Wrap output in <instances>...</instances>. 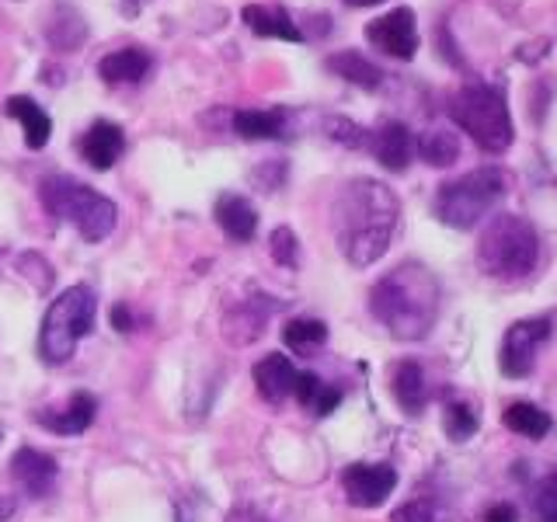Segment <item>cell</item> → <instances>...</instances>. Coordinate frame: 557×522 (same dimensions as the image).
<instances>
[{"instance_id": "cell-26", "label": "cell", "mask_w": 557, "mask_h": 522, "mask_svg": "<svg viewBox=\"0 0 557 522\" xmlns=\"http://www.w3.org/2000/svg\"><path fill=\"white\" fill-rule=\"evenodd\" d=\"M505 425H509L522 439H544V435L554 428L550 414L544 408L530 405V400H516V405L505 408Z\"/></svg>"}, {"instance_id": "cell-22", "label": "cell", "mask_w": 557, "mask_h": 522, "mask_svg": "<svg viewBox=\"0 0 557 522\" xmlns=\"http://www.w3.org/2000/svg\"><path fill=\"white\" fill-rule=\"evenodd\" d=\"M391 387H394L397 405L405 408L408 414H418L425 408L429 387H425V373H422V365H418V362H397L394 376H391Z\"/></svg>"}, {"instance_id": "cell-36", "label": "cell", "mask_w": 557, "mask_h": 522, "mask_svg": "<svg viewBox=\"0 0 557 522\" xmlns=\"http://www.w3.org/2000/svg\"><path fill=\"white\" fill-rule=\"evenodd\" d=\"M11 512H14V501L11 498H0V522H8Z\"/></svg>"}, {"instance_id": "cell-1", "label": "cell", "mask_w": 557, "mask_h": 522, "mask_svg": "<svg viewBox=\"0 0 557 522\" xmlns=\"http://www.w3.org/2000/svg\"><path fill=\"white\" fill-rule=\"evenodd\" d=\"M400 202L376 178L348 182L335 199V237L352 269H370L391 248Z\"/></svg>"}, {"instance_id": "cell-27", "label": "cell", "mask_w": 557, "mask_h": 522, "mask_svg": "<svg viewBox=\"0 0 557 522\" xmlns=\"http://www.w3.org/2000/svg\"><path fill=\"white\" fill-rule=\"evenodd\" d=\"M283 341L293 352H313V348H321L327 341V324L313 318H296L283 327Z\"/></svg>"}, {"instance_id": "cell-33", "label": "cell", "mask_w": 557, "mask_h": 522, "mask_svg": "<svg viewBox=\"0 0 557 522\" xmlns=\"http://www.w3.org/2000/svg\"><path fill=\"white\" fill-rule=\"evenodd\" d=\"M484 522H519V512L512 509L509 501H498L492 509L484 512Z\"/></svg>"}, {"instance_id": "cell-24", "label": "cell", "mask_w": 557, "mask_h": 522, "mask_svg": "<svg viewBox=\"0 0 557 522\" xmlns=\"http://www.w3.org/2000/svg\"><path fill=\"white\" fill-rule=\"evenodd\" d=\"M293 397L300 400L307 411H313L318 418H327L342 405V390L338 387H327L321 376L313 373H296V383H293Z\"/></svg>"}, {"instance_id": "cell-12", "label": "cell", "mask_w": 557, "mask_h": 522, "mask_svg": "<svg viewBox=\"0 0 557 522\" xmlns=\"http://www.w3.org/2000/svg\"><path fill=\"white\" fill-rule=\"evenodd\" d=\"M370 150L387 171H405L414 157V136L405 122H383V126L370 136Z\"/></svg>"}, {"instance_id": "cell-18", "label": "cell", "mask_w": 557, "mask_h": 522, "mask_svg": "<svg viewBox=\"0 0 557 522\" xmlns=\"http://www.w3.org/2000/svg\"><path fill=\"white\" fill-rule=\"evenodd\" d=\"M216 223H220V231L231 237V240H251L255 231H258V213H255V206L237 196V191H226V196L216 199Z\"/></svg>"}, {"instance_id": "cell-28", "label": "cell", "mask_w": 557, "mask_h": 522, "mask_svg": "<svg viewBox=\"0 0 557 522\" xmlns=\"http://www.w3.org/2000/svg\"><path fill=\"white\" fill-rule=\"evenodd\" d=\"M481 418H478V408L467 405V400H449L446 411H443V428L453 443H467L470 435L478 432Z\"/></svg>"}, {"instance_id": "cell-29", "label": "cell", "mask_w": 557, "mask_h": 522, "mask_svg": "<svg viewBox=\"0 0 557 522\" xmlns=\"http://www.w3.org/2000/svg\"><path fill=\"white\" fill-rule=\"evenodd\" d=\"M324 133L335 139V144H342V147H370V133H366L359 122H352V119H342V115H331V119H324Z\"/></svg>"}, {"instance_id": "cell-19", "label": "cell", "mask_w": 557, "mask_h": 522, "mask_svg": "<svg viewBox=\"0 0 557 522\" xmlns=\"http://www.w3.org/2000/svg\"><path fill=\"white\" fill-rule=\"evenodd\" d=\"M4 112H8L11 119L22 122V129H25V147H28V150H42V147L49 144V136H52V119L46 115L42 104H35L28 95H14V98H8Z\"/></svg>"}, {"instance_id": "cell-7", "label": "cell", "mask_w": 557, "mask_h": 522, "mask_svg": "<svg viewBox=\"0 0 557 522\" xmlns=\"http://www.w3.org/2000/svg\"><path fill=\"white\" fill-rule=\"evenodd\" d=\"M98 313V300L87 286H70L49 303L42 331H39V356L49 365H63L77 352L81 338L91 331Z\"/></svg>"}, {"instance_id": "cell-9", "label": "cell", "mask_w": 557, "mask_h": 522, "mask_svg": "<svg viewBox=\"0 0 557 522\" xmlns=\"http://www.w3.org/2000/svg\"><path fill=\"white\" fill-rule=\"evenodd\" d=\"M342 487L348 505H356V509H376V505H383L394 495L397 470L387 463H352L345 467Z\"/></svg>"}, {"instance_id": "cell-13", "label": "cell", "mask_w": 557, "mask_h": 522, "mask_svg": "<svg viewBox=\"0 0 557 522\" xmlns=\"http://www.w3.org/2000/svg\"><path fill=\"white\" fill-rule=\"evenodd\" d=\"M11 474L17 477V484L25 487L32 498H42L52 481H57V460L46 457L39 449H17L14 460H11Z\"/></svg>"}, {"instance_id": "cell-21", "label": "cell", "mask_w": 557, "mask_h": 522, "mask_svg": "<svg viewBox=\"0 0 557 522\" xmlns=\"http://www.w3.org/2000/svg\"><path fill=\"white\" fill-rule=\"evenodd\" d=\"M327 70L335 77L362 87V91H376V87L383 84V77H387L373 60H366L356 49H342V52H335V57H327Z\"/></svg>"}, {"instance_id": "cell-34", "label": "cell", "mask_w": 557, "mask_h": 522, "mask_svg": "<svg viewBox=\"0 0 557 522\" xmlns=\"http://www.w3.org/2000/svg\"><path fill=\"white\" fill-rule=\"evenodd\" d=\"M112 324H115L119 331H129V327H133V313H129L126 307H112Z\"/></svg>"}, {"instance_id": "cell-35", "label": "cell", "mask_w": 557, "mask_h": 522, "mask_svg": "<svg viewBox=\"0 0 557 522\" xmlns=\"http://www.w3.org/2000/svg\"><path fill=\"white\" fill-rule=\"evenodd\" d=\"M231 522H269V519H265V515H258L255 509H240V512L231 515Z\"/></svg>"}, {"instance_id": "cell-17", "label": "cell", "mask_w": 557, "mask_h": 522, "mask_svg": "<svg viewBox=\"0 0 557 522\" xmlns=\"http://www.w3.org/2000/svg\"><path fill=\"white\" fill-rule=\"evenodd\" d=\"M95 411H98V400L91 394H74L63 405V411H46V414H35V422L60 432V435H77L84 428H91L95 422Z\"/></svg>"}, {"instance_id": "cell-31", "label": "cell", "mask_w": 557, "mask_h": 522, "mask_svg": "<svg viewBox=\"0 0 557 522\" xmlns=\"http://www.w3.org/2000/svg\"><path fill=\"white\" fill-rule=\"evenodd\" d=\"M533 512L540 522H557V470L550 477H544L536 484V495H533Z\"/></svg>"}, {"instance_id": "cell-30", "label": "cell", "mask_w": 557, "mask_h": 522, "mask_svg": "<svg viewBox=\"0 0 557 522\" xmlns=\"http://www.w3.org/2000/svg\"><path fill=\"white\" fill-rule=\"evenodd\" d=\"M269 248H272V258L278 261V265H286V269H293L296 261H300V240H296V234L289 231V226H278V231H272Z\"/></svg>"}, {"instance_id": "cell-3", "label": "cell", "mask_w": 557, "mask_h": 522, "mask_svg": "<svg viewBox=\"0 0 557 522\" xmlns=\"http://www.w3.org/2000/svg\"><path fill=\"white\" fill-rule=\"evenodd\" d=\"M449 115L481 150L505 153L512 147L516 126H512L502 87L487 80H467L460 91L449 98Z\"/></svg>"}, {"instance_id": "cell-25", "label": "cell", "mask_w": 557, "mask_h": 522, "mask_svg": "<svg viewBox=\"0 0 557 522\" xmlns=\"http://www.w3.org/2000/svg\"><path fill=\"white\" fill-rule=\"evenodd\" d=\"M414 153L432 167H449V164H457V157H460V139L449 129H425L414 139Z\"/></svg>"}, {"instance_id": "cell-16", "label": "cell", "mask_w": 557, "mask_h": 522, "mask_svg": "<svg viewBox=\"0 0 557 522\" xmlns=\"http://www.w3.org/2000/svg\"><path fill=\"white\" fill-rule=\"evenodd\" d=\"M153 66V57L147 49L139 46H126V49H115L109 57H101L98 63V77L109 80V84H139Z\"/></svg>"}, {"instance_id": "cell-11", "label": "cell", "mask_w": 557, "mask_h": 522, "mask_svg": "<svg viewBox=\"0 0 557 522\" xmlns=\"http://www.w3.org/2000/svg\"><path fill=\"white\" fill-rule=\"evenodd\" d=\"M122 153H126V133H122L115 122L101 119L81 136V157L95 171H109Z\"/></svg>"}, {"instance_id": "cell-23", "label": "cell", "mask_w": 557, "mask_h": 522, "mask_svg": "<svg viewBox=\"0 0 557 522\" xmlns=\"http://www.w3.org/2000/svg\"><path fill=\"white\" fill-rule=\"evenodd\" d=\"M234 133L244 139H286L283 109H244L234 115Z\"/></svg>"}, {"instance_id": "cell-8", "label": "cell", "mask_w": 557, "mask_h": 522, "mask_svg": "<svg viewBox=\"0 0 557 522\" xmlns=\"http://www.w3.org/2000/svg\"><path fill=\"white\" fill-rule=\"evenodd\" d=\"M550 338V321L547 318H530V321H516L502 338V356L498 365L505 376L522 380L533 373V362L540 345Z\"/></svg>"}, {"instance_id": "cell-14", "label": "cell", "mask_w": 557, "mask_h": 522, "mask_svg": "<svg viewBox=\"0 0 557 522\" xmlns=\"http://www.w3.org/2000/svg\"><path fill=\"white\" fill-rule=\"evenodd\" d=\"M293 383H296V365L289 362V356L269 352L255 365V387L269 405H283L286 397H293Z\"/></svg>"}, {"instance_id": "cell-5", "label": "cell", "mask_w": 557, "mask_h": 522, "mask_svg": "<svg viewBox=\"0 0 557 522\" xmlns=\"http://www.w3.org/2000/svg\"><path fill=\"white\" fill-rule=\"evenodd\" d=\"M42 206L52 216H60L66 223L77 226V234L87 244H101L115 231L119 209L112 199H104L101 191H95L91 185H84L77 178H66V174H57V178H46L39 185Z\"/></svg>"}, {"instance_id": "cell-6", "label": "cell", "mask_w": 557, "mask_h": 522, "mask_svg": "<svg viewBox=\"0 0 557 522\" xmlns=\"http://www.w3.org/2000/svg\"><path fill=\"white\" fill-rule=\"evenodd\" d=\"M505 188H509V178L502 174V167H478L440 188L435 216L453 231H470V226H478L484 216L495 213L498 202L505 199Z\"/></svg>"}, {"instance_id": "cell-10", "label": "cell", "mask_w": 557, "mask_h": 522, "mask_svg": "<svg viewBox=\"0 0 557 522\" xmlns=\"http://www.w3.org/2000/svg\"><path fill=\"white\" fill-rule=\"evenodd\" d=\"M366 42L373 49L387 52L394 60H411L418 52V25L411 8H394L391 14L376 17L366 25Z\"/></svg>"}, {"instance_id": "cell-37", "label": "cell", "mask_w": 557, "mask_h": 522, "mask_svg": "<svg viewBox=\"0 0 557 522\" xmlns=\"http://www.w3.org/2000/svg\"><path fill=\"white\" fill-rule=\"evenodd\" d=\"M345 4H352V8H373V4H380V0H345Z\"/></svg>"}, {"instance_id": "cell-32", "label": "cell", "mask_w": 557, "mask_h": 522, "mask_svg": "<svg viewBox=\"0 0 557 522\" xmlns=\"http://www.w3.org/2000/svg\"><path fill=\"white\" fill-rule=\"evenodd\" d=\"M394 522H435V512L429 501H408L391 515Z\"/></svg>"}, {"instance_id": "cell-38", "label": "cell", "mask_w": 557, "mask_h": 522, "mask_svg": "<svg viewBox=\"0 0 557 522\" xmlns=\"http://www.w3.org/2000/svg\"><path fill=\"white\" fill-rule=\"evenodd\" d=\"M0 435H4V432H0Z\"/></svg>"}, {"instance_id": "cell-15", "label": "cell", "mask_w": 557, "mask_h": 522, "mask_svg": "<svg viewBox=\"0 0 557 522\" xmlns=\"http://www.w3.org/2000/svg\"><path fill=\"white\" fill-rule=\"evenodd\" d=\"M240 22L248 25L261 39H286V42H304L300 25L293 22L289 11L269 8V4H248L240 11Z\"/></svg>"}, {"instance_id": "cell-4", "label": "cell", "mask_w": 557, "mask_h": 522, "mask_svg": "<svg viewBox=\"0 0 557 522\" xmlns=\"http://www.w3.org/2000/svg\"><path fill=\"white\" fill-rule=\"evenodd\" d=\"M478 261L492 278L519 283V278H527L536 269L540 237L522 216L502 213L484 226L481 244H478Z\"/></svg>"}, {"instance_id": "cell-2", "label": "cell", "mask_w": 557, "mask_h": 522, "mask_svg": "<svg viewBox=\"0 0 557 522\" xmlns=\"http://www.w3.org/2000/svg\"><path fill=\"white\" fill-rule=\"evenodd\" d=\"M440 278L418 261H405L370 289V310L394 338L418 341L440 318Z\"/></svg>"}, {"instance_id": "cell-20", "label": "cell", "mask_w": 557, "mask_h": 522, "mask_svg": "<svg viewBox=\"0 0 557 522\" xmlns=\"http://www.w3.org/2000/svg\"><path fill=\"white\" fill-rule=\"evenodd\" d=\"M275 310V303H265V296H258V300H244L237 313L223 321V335L231 345H251L261 327H265V318Z\"/></svg>"}]
</instances>
